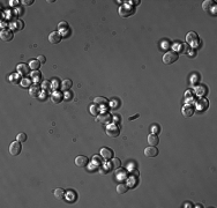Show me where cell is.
I'll list each match as a JSON object with an SVG mask.
<instances>
[{"label":"cell","instance_id":"cell-41","mask_svg":"<svg viewBox=\"0 0 217 208\" xmlns=\"http://www.w3.org/2000/svg\"><path fill=\"white\" fill-rule=\"evenodd\" d=\"M188 54H190V56H191V57H195V54H196V52L194 51V50H193V51H192V50H190V52H188Z\"/></svg>","mask_w":217,"mask_h":208},{"label":"cell","instance_id":"cell-39","mask_svg":"<svg viewBox=\"0 0 217 208\" xmlns=\"http://www.w3.org/2000/svg\"><path fill=\"white\" fill-rule=\"evenodd\" d=\"M70 97H73V95L70 93V90H68V91H66V93H65V95H64V98H66V100H70Z\"/></svg>","mask_w":217,"mask_h":208},{"label":"cell","instance_id":"cell-31","mask_svg":"<svg viewBox=\"0 0 217 208\" xmlns=\"http://www.w3.org/2000/svg\"><path fill=\"white\" fill-rule=\"evenodd\" d=\"M42 88H43V90L49 91V90H50V88H51V82H50V81H47V80H44L43 82H42Z\"/></svg>","mask_w":217,"mask_h":208},{"label":"cell","instance_id":"cell-33","mask_svg":"<svg viewBox=\"0 0 217 208\" xmlns=\"http://www.w3.org/2000/svg\"><path fill=\"white\" fill-rule=\"evenodd\" d=\"M30 82L31 81L29 79H22L21 80V86L23 87V88H28V87L30 86Z\"/></svg>","mask_w":217,"mask_h":208},{"label":"cell","instance_id":"cell-25","mask_svg":"<svg viewBox=\"0 0 217 208\" xmlns=\"http://www.w3.org/2000/svg\"><path fill=\"white\" fill-rule=\"evenodd\" d=\"M89 110H90V113L93 114V116H98L99 114V111H101V108H99V105H97V104H93V105H90V108H89Z\"/></svg>","mask_w":217,"mask_h":208},{"label":"cell","instance_id":"cell-8","mask_svg":"<svg viewBox=\"0 0 217 208\" xmlns=\"http://www.w3.org/2000/svg\"><path fill=\"white\" fill-rule=\"evenodd\" d=\"M133 13H134V9H133V7H130V5H125V6L120 7V9H119V14L124 17L130 16Z\"/></svg>","mask_w":217,"mask_h":208},{"label":"cell","instance_id":"cell-27","mask_svg":"<svg viewBox=\"0 0 217 208\" xmlns=\"http://www.w3.org/2000/svg\"><path fill=\"white\" fill-rule=\"evenodd\" d=\"M127 190H128V185H126V184H124V183L119 184V185L117 186V192H118L119 194H125V193L127 192Z\"/></svg>","mask_w":217,"mask_h":208},{"label":"cell","instance_id":"cell-18","mask_svg":"<svg viewBox=\"0 0 217 208\" xmlns=\"http://www.w3.org/2000/svg\"><path fill=\"white\" fill-rule=\"evenodd\" d=\"M207 93H208V88L206 86H203V85L198 86L195 88V94L199 96V97H203L204 95H207Z\"/></svg>","mask_w":217,"mask_h":208},{"label":"cell","instance_id":"cell-43","mask_svg":"<svg viewBox=\"0 0 217 208\" xmlns=\"http://www.w3.org/2000/svg\"><path fill=\"white\" fill-rule=\"evenodd\" d=\"M139 116H140V114H135V116H133V117H130V120H133V119H135V118H138V117H139Z\"/></svg>","mask_w":217,"mask_h":208},{"label":"cell","instance_id":"cell-21","mask_svg":"<svg viewBox=\"0 0 217 208\" xmlns=\"http://www.w3.org/2000/svg\"><path fill=\"white\" fill-rule=\"evenodd\" d=\"M72 86H73V82L70 81V80H64L62 82L60 83V87H61V89L64 90V91H68L70 88H72Z\"/></svg>","mask_w":217,"mask_h":208},{"label":"cell","instance_id":"cell-34","mask_svg":"<svg viewBox=\"0 0 217 208\" xmlns=\"http://www.w3.org/2000/svg\"><path fill=\"white\" fill-rule=\"evenodd\" d=\"M117 178H118V179H120V181H124V179H127V176H126V172H125V171H122V172H119V170H118V172H117Z\"/></svg>","mask_w":217,"mask_h":208},{"label":"cell","instance_id":"cell-12","mask_svg":"<svg viewBox=\"0 0 217 208\" xmlns=\"http://www.w3.org/2000/svg\"><path fill=\"white\" fill-rule=\"evenodd\" d=\"M186 42L188 44H196L199 42V36H198V34L194 33V31L188 33L187 36H186Z\"/></svg>","mask_w":217,"mask_h":208},{"label":"cell","instance_id":"cell-9","mask_svg":"<svg viewBox=\"0 0 217 208\" xmlns=\"http://www.w3.org/2000/svg\"><path fill=\"white\" fill-rule=\"evenodd\" d=\"M62 100H64V95H62V93L59 91V90H54L52 94H51V101L54 104L61 103Z\"/></svg>","mask_w":217,"mask_h":208},{"label":"cell","instance_id":"cell-29","mask_svg":"<svg viewBox=\"0 0 217 208\" xmlns=\"http://www.w3.org/2000/svg\"><path fill=\"white\" fill-rule=\"evenodd\" d=\"M58 28H59L60 33H62V31L67 33V31L70 30V28H68V23H67L66 21H62V22H60V23L58 25Z\"/></svg>","mask_w":217,"mask_h":208},{"label":"cell","instance_id":"cell-16","mask_svg":"<svg viewBox=\"0 0 217 208\" xmlns=\"http://www.w3.org/2000/svg\"><path fill=\"white\" fill-rule=\"evenodd\" d=\"M16 71H18V73L20 75H27L28 73H29V71H30V67H29V65H26V64H20L18 65V67H16Z\"/></svg>","mask_w":217,"mask_h":208},{"label":"cell","instance_id":"cell-15","mask_svg":"<svg viewBox=\"0 0 217 208\" xmlns=\"http://www.w3.org/2000/svg\"><path fill=\"white\" fill-rule=\"evenodd\" d=\"M88 162H89V160H88V157H86V156H78L75 158V164L79 168H84L88 164Z\"/></svg>","mask_w":217,"mask_h":208},{"label":"cell","instance_id":"cell-30","mask_svg":"<svg viewBox=\"0 0 217 208\" xmlns=\"http://www.w3.org/2000/svg\"><path fill=\"white\" fill-rule=\"evenodd\" d=\"M93 163H94L96 166H99V165L103 163V161H102V158H101L99 156L95 155L94 157H93Z\"/></svg>","mask_w":217,"mask_h":208},{"label":"cell","instance_id":"cell-17","mask_svg":"<svg viewBox=\"0 0 217 208\" xmlns=\"http://www.w3.org/2000/svg\"><path fill=\"white\" fill-rule=\"evenodd\" d=\"M94 103L99 105V106H107L109 105V100L106 97H103V96H98L94 100Z\"/></svg>","mask_w":217,"mask_h":208},{"label":"cell","instance_id":"cell-6","mask_svg":"<svg viewBox=\"0 0 217 208\" xmlns=\"http://www.w3.org/2000/svg\"><path fill=\"white\" fill-rule=\"evenodd\" d=\"M13 31L10 30V29H2L1 30V33H0V38L4 41V42H9V41H12L13 39Z\"/></svg>","mask_w":217,"mask_h":208},{"label":"cell","instance_id":"cell-40","mask_svg":"<svg viewBox=\"0 0 217 208\" xmlns=\"http://www.w3.org/2000/svg\"><path fill=\"white\" fill-rule=\"evenodd\" d=\"M22 2H23V5H27V6H29V5H31V4H33V2H34V1H33V0H24V1H22Z\"/></svg>","mask_w":217,"mask_h":208},{"label":"cell","instance_id":"cell-13","mask_svg":"<svg viewBox=\"0 0 217 208\" xmlns=\"http://www.w3.org/2000/svg\"><path fill=\"white\" fill-rule=\"evenodd\" d=\"M144 155L147 157H155V156L158 155V149H157L155 146H150V147H147L144 149Z\"/></svg>","mask_w":217,"mask_h":208},{"label":"cell","instance_id":"cell-4","mask_svg":"<svg viewBox=\"0 0 217 208\" xmlns=\"http://www.w3.org/2000/svg\"><path fill=\"white\" fill-rule=\"evenodd\" d=\"M112 120V117L109 112H101L98 116H97V121H99L101 124H104V125H109Z\"/></svg>","mask_w":217,"mask_h":208},{"label":"cell","instance_id":"cell-7","mask_svg":"<svg viewBox=\"0 0 217 208\" xmlns=\"http://www.w3.org/2000/svg\"><path fill=\"white\" fill-rule=\"evenodd\" d=\"M99 154H101V157L105 160V161H109L113 157V150L110 149V148H102L99 150Z\"/></svg>","mask_w":217,"mask_h":208},{"label":"cell","instance_id":"cell-5","mask_svg":"<svg viewBox=\"0 0 217 208\" xmlns=\"http://www.w3.org/2000/svg\"><path fill=\"white\" fill-rule=\"evenodd\" d=\"M120 165H121V161L119 158H111L106 164V169L107 170H118V169H120Z\"/></svg>","mask_w":217,"mask_h":208},{"label":"cell","instance_id":"cell-32","mask_svg":"<svg viewBox=\"0 0 217 208\" xmlns=\"http://www.w3.org/2000/svg\"><path fill=\"white\" fill-rule=\"evenodd\" d=\"M16 140L20 141V142H26L27 141V135L26 133H19L16 135Z\"/></svg>","mask_w":217,"mask_h":208},{"label":"cell","instance_id":"cell-38","mask_svg":"<svg viewBox=\"0 0 217 208\" xmlns=\"http://www.w3.org/2000/svg\"><path fill=\"white\" fill-rule=\"evenodd\" d=\"M37 60L39 61L41 64H44L46 59H45V57H44V56H38V57H37Z\"/></svg>","mask_w":217,"mask_h":208},{"label":"cell","instance_id":"cell-36","mask_svg":"<svg viewBox=\"0 0 217 208\" xmlns=\"http://www.w3.org/2000/svg\"><path fill=\"white\" fill-rule=\"evenodd\" d=\"M139 171H138V170H132V171H130V178H133V179H134V178H136V177H139Z\"/></svg>","mask_w":217,"mask_h":208},{"label":"cell","instance_id":"cell-37","mask_svg":"<svg viewBox=\"0 0 217 208\" xmlns=\"http://www.w3.org/2000/svg\"><path fill=\"white\" fill-rule=\"evenodd\" d=\"M47 95H49V91H46V90H43V91L41 93V96H39V97H41L42 100H46V98H47Z\"/></svg>","mask_w":217,"mask_h":208},{"label":"cell","instance_id":"cell-22","mask_svg":"<svg viewBox=\"0 0 217 208\" xmlns=\"http://www.w3.org/2000/svg\"><path fill=\"white\" fill-rule=\"evenodd\" d=\"M23 27H24V23H23V21H21V20H14L13 21V23H12V28L14 29V30H22L23 29Z\"/></svg>","mask_w":217,"mask_h":208},{"label":"cell","instance_id":"cell-11","mask_svg":"<svg viewBox=\"0 0 217 208\" xmlns=\"http://www.w3.org/2000/svg\"><path fill=\"white\" fill-rule=\"evenodd\" d=\"M41 93H42V90H41V86H38V85H34V86H31L29 88V95L31 96V97H39L41 96Z\"/></svg>","mask_w":217,"mask_h":208},{"label":"cell","instance_id":"cell-1","mask_svg":"<svg viewBox=\"0 0 217 208\" xmlns=\"http://www.w3.org/2000/svg\"><path fill=\"white\" fill-rule=\"evenodd\" d=\"M178 60V53L176 51H169L163 56V62L166 65H171Z\"/></svg>","mask_w":217,"mask_h":208},{"label":"cell","instance_id":"cell-35","mask_svg":"<svg viewBox=\"0 0 217 208\" xmlns=\"http://www.w3.org/2000/svg\"><path fill=\"white\" fill-rule=\"evenodd\" d=\"M151 132H153V133H155V134L159 133V132H161V126H159L158 124L153 125V126H151Z\"/></svg>","mask_w":217,"mask_h":208},{"label":"cell","instance_id":"cell-42","mask_svg":"<svg viewBox=\"0 0 217 208\" xmlns=\"http://www.w3.org/2000/svg\"><path fill=\"white\" fill-rule=\"evenodd\" d=\"M9 2H10V5H12V6H15V5L18 6V4L20 2V1H18V0H16V1H9Z\"/></svg>","mask_w":217,"mask_h":208},{"label":"cell","instance_id":"cell-3","mask_svg":"<svg viewBox=\"0 0 217 208\" xmlns=\"http://www.w3.org/2000/svg\"><path fill=\"white\" fill-rule=\"evenodd\" d=\"M21 150H22V146H21V142L20 141L16 140V141H13L10 143V146H9V153H10V155L13 156L19 155L21 153Z\"/></svg>","mask_w":217,"mask_h":208},{"label":"cell","instance_id":"cell-19","mask_svg":"<svg viewBox=\"0 0 217 208\" xmlns=\"http://www.w3.org/2000/svg\"><path fill=\"white\" fill-rule=\"evenodd\" d=\"M196 108H198V110H200V111L206 110V109L208 108V101H207L206 98L201 97V100H199V101L196 102Z\"/></svg>","mask_w":217,"mask_h":208},{"label":"cell","instance_id":"cell-28","mask_svg":"<svg viewBox=\"0 0 217 208\" xmlns=\"http://www.w3.org/2000/svg\"><path fill=\"white\" fill-rule=\"evenodd\" d=\"M29 67H30V69H33V71H37V69H39V67H41V62L37 60V59H35V60H30V62H29Z\"/></svg>","mask_w":217,"mask_h":208},{"label":"cell","instance_id":"cell-14","mask_svg":"<svg viewBox=\"0 0 217 208\" xmlns=\"http://www.w3.org/2000/svg\"><path fill=\"white\" fill-rule=\"evenodd\" d=\"M181 112L185 117H191V116L194 114V108H193V105H191V104H185L184 108H182Z\"/></svg>","mask_w":217,"mask_h":208},{"label":"cell","instance_id":"cell-10","mask_svg":"<svg viewBox=\"0 0 217 208\" xmlns=\"http://www.w3.org/2000/svg\"><path fill=\"white\" fill-rule=\"evenodd\" d=\"M61 41V35L60 33H58V31H53L51 34L49 35V42L52 44H58L60 43Z\"/></svg>","mask_w":217,"mask_h":208},{"label":"cell","instance_id":"cell-26","mask_svg":"<svg viewBox=\"0 0 217 208\" xmlns=\"http://www.w3.org/2000/svg\"><path fill=\"white\" fill-rule=\"evenodd\" d=\"M53 193H54V197L58 200H62L65 198V191L62 190V189H56Z\"/></svg>","mask_w":217,"mask_h":208},{"label":"cell","instance_id":"cell-2","mask_svg":"<svg viewBox=\"0 0 217 208\" xmlns=\"http://www.w3.org/2000/svg\"><path fill=\"white\" fill-rule=\"evenodd\" d=\"M106 134L110 137V138H117L119 134H120V129L119 126L114 125V124H109L107 127H106Z\"/></svg>","mask_w":217,"mask_h":208},{"label":"cell","instance_id":"cell-24","mask_svg":"<svg viewBox=\"0 0 217 208\" xmlns=\"http://www.w3.org/2000/svg\"><path fill=\"white\" fill-rule=\"evenodd\" d=\"M213 6H215V2L211 1V0H206V1L202 4V8L204 9L206 12H208V13H210V8H211Z\"/></svg>","mask_w":217,"mask_h":208},{"label":"cell","instance_id":"cell-23","mask_svg":"<svg viewBox=\"0 0 217 208\" xmlns=\"http://www.w3.org/2000/svg\"><path fill=\"white\" fill-rule=\"evenodd\" d=\"M30 77H31V80H33V81H35V83H37L38 81H41V80H42V73H41L38 69H37V71H33Z\"/></svg>","mask_w":217,"mask_h":208},{"label":"cell","instance_id":"cell-20","mask_svg":"<svg viewBox=\"0 0 217 208\" xmlns=\"http://www.w3.org/2000/svg\"><path fill=\"white\" fill-rule=\"evenodd\" d=\"M158 142H159V139L157 137V134L151 133V134L148 135V143H149L150 146H155V147H156L157 145H158Z\"/></svg>","mask_w":217,"mask_h":208}]
</instances>
